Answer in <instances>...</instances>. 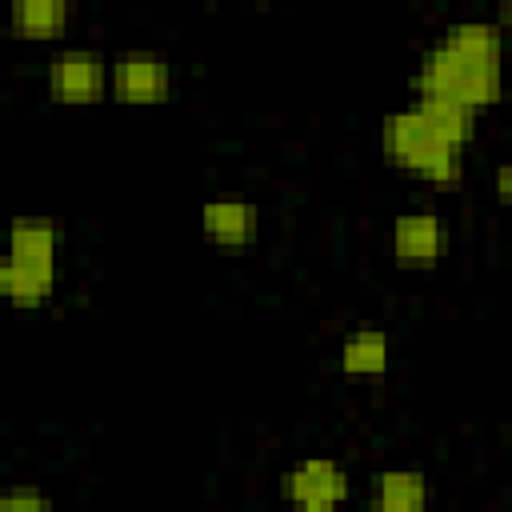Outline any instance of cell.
I'll use <instances>...</instances> for the list:
<instances>
[{"label":"cell","mask_w":512,"mask_h":512,"mask_svg":"<svg viewBox=\"0 0 512 512\" xmlns=\"http://www.w3.org/2000/svg\"><path fill=\"white\" fill-rule=\"evenodd\" d=\"M0 512H52V504H48V496L40 488L20 484V488H8L0 496Z\"/></svg>","instance_id":"4fadbf2b"},{"label":"cell","mask_w":512,"mask_h":512,"mask_svg":"<svg viewBox=\"0 0 512 512\" xmlns=\"http://www.w3.org/2000/svg\"><path fill=\"white\" fill-rule=\"evenodd\" d=\"M496 28H500V32H512V4H504V8L496 12Z\"/></svg>","instance_id":"9a60e30c"},{"label":"cell","mask_w":512,"mask_h":512,"mask_svg":"<svg viewBox=\"0 0 512 512\" xmlns=\"http://www.w3.org/2000/svg\"><path fill=\"white\" fill-rule=\"evenodd\" d=\"M72 24V4L60 0H16L8 12V28L20 40H56Z\"/></svg>","instance_id":"30bf717a"},{"label":"cell","mask_w":512,"mask_h":512,"mask_svg":"<svg viewBox=\"0 0 512 512\" xmlns=\"http://www.w3.org/2000/svg\"><path fill=\"white\" fill-rule=\"evenodd\" d=\"M260 216L248 200H208L200 208V232L216 248H248L256 240Z\"/></svg>","instance_id":"ba28073f"},{"label":"cell","mask_w":512,"mask_h":512,"mask_svg":"<svg viewBox=\"0 0 512 512\" xmlns=\"http://www.w3.org/2000/svg\"><path fill=\"white\" fill-rule=\"evenodd\" d=\"M492 188H496V200H500L504 208H512V160H504V164L496 168Z\"/></svg>","instance_id":"5bb4252c"},{"label":"cell","mask_w":512,"mask_h":512,"mask_svg":"<svg viewBox=\"0 0 512 512\" xmlns=\"http://www.w3.org/2000/svg\"><path fill=\"white\" fill-rule=\"evenodd\" d=\"M108 68L112 60H104L92 48H60L52 52L44 72L48 96L56 104H96L108 92Z\"/></svg>","instance_id":"3957f363"},{"label":"cell","mask_w":512,"mask_h":512,"mask_svg":"<svg viewBox=\"0 0 512 512\" xmlns=\"http://www.w3.org/2000/svg\"><path fill=\"white\" fill-rule=\"evenodd\" d=\"M416 108H420V112H424V120H428L444 140H452L456 148H464V144L472 140V132H476V112H472V108H464V104H456V100L416 96Z\"/></svg>","instance_id":"7c38bea8"},{"label":"cell","mask_w":512,"mask_h":512,"mask_svg":"<svg viewBox=\"0 0 512 512\" xmlns=\"http://www.w3.org/2000/svg\"><path fill=\"white\" fill-rule=\"evenodd\" d=\"M172 92V68L160 52L128 48L108 68V96L120 104H164Z\"/></svg>","instance_id":"5b68a950"},{"label":"cell","mask_w":512,"mask_h":512,"mask_svg":"<svg viewBox=\"0 0 512 512\" xmlns=\"http://www.w3.org/2000/svg\"><path fill=\"white\" fill-rule=\"evenodd\" d=\"M368 512H428V480L416 468H384L368 484Z\"/></svg>","instance_id":"9c48e42d"},{"label":"cell","mask_w":512,"mask_h":512,"mask_svg":"<svg viewBox=\"0 0 512 512\" xmlns=\"http://www.w3.org/2000/svg\"><path fill=\"white\" fill-rule=\"evenodd\" d=\"M388 360H392V344L376 328H356L340 344V372L344 376H380V372H388Z\"/></svg>","instance_id":"8fae6325"},{"label":"cell","mask_w":512,"mask_h":512,"mask_svg":"<svg viewBox=\"0 0 512 512\" xmlns=\"http://www.w3.org/2000/svg\"><path fill=\"white\" fill-rule=\"evenodd\" d=\"M500 40L496 20H460L424 48L412 88L416 96L456 100L472 112L500 100Z\"/></svg>","instance_id":"6da1fadb"},{"label":"cell","mask_w":512,"mask_h":512,"mask_svg":"<svg viewBox=\"0 0 512 512\" xmlns=\"http://www.w3.org/2000/svg\"><path fill=\"white\" fill-rule=\"evenodd\" d=\"M380 140H384V156L412 172L416 180H428V184H460L464 176V148H456L452 140H444L428 120L424 112L412 104V108H400L392 116H384L380 124Z\"/></svg>","instance_id":"7a4b0ae2"},{"label":"cell","mask_w":512,"mask_h":512,"mask_svg":"<svg viewBox=\"0 0 512 512\" xmlns=\"http://www.w3.org/2000/svg\"><path fill=\"white\" fill-rule=\"evenodd\" d=\"M280 492L292 504V512H340L352 484H348V472L336 460L308 456V460H300L296 468L284 472Z\"/></svg>","instance_id":"277c9868"},{"label":"cell","mask_w":512,"mask_h":512,"mask_svg":"<svg viewBox=\"0 0 512 512\" xmlns=\"http://www.w3.org/2000/svg\"><path fill=\"white\" fill-rule=\"evenodd\" d=\"M444 252V220L432 208H408L392 220V256L400 268H436Z\"/></svg>","instance_id":"52a82bcc"},{"label":"cell","mask_w":512,"mask_h":512,"mask_svg":"<svg viewBox=\"0 0 512 512\" xmlns=\"http://www.w3.org/2000/svg\"><path fill=\"white\" fill-rule=\"evenodd\" d=\"M56 224L48 216H16L8 232V260L12 268L28 272L44 288H56Z\"/></svg>","instance_id":"8992f818"}]
</instances>
